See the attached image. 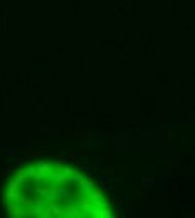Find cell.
<instances>
[{"label":"cell","mask_w":195,"mask_h":218,"mask_svg":"<svg viewBox=\"0 0 195 218\" xmlns=\"http://www.w3.org/2000/svg\"><path fill=\"white\" fill-rule=\"evenodd\" d=\"M3 210L17 218H111L113 206L98 183L59 161H35L9 178Z\"/></svg>","instance_id":"cell-1"}]
</instances>
